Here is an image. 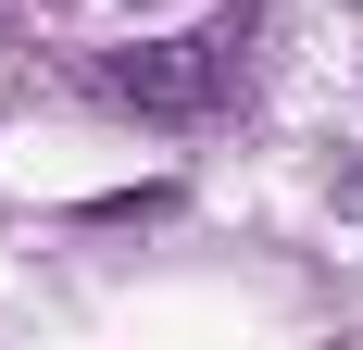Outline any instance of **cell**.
<instances>
[{"instance_id":"3957f363","label":"cell","mask_w":363,"mask_h":350,"mask_svg":"<svg viewBox=\"0 0 363 350\" xmlns=\"http://www.w3.org/2000/svg\"><path fill=\"white\" fill-rule=\"evenodd\" d=\"M326 201H338V213H351V225H363V163H351V175H338V188H326Z\"/></svg>"},{"instance_id":"6da1fadb","label":"cell","mask_w":363,"mask_h":350,"mask_svg":"<svg viewBox=\"0 0 363 350\" xmlns=\"http://www.w3.org/2000/svg\"><path fill=\"white\" fill-rule=\"evenodd\" d=\"M251 50H263V13H251V0H225V13H201L188 38L101 50L88 88H101L113 113H150V125H201V113H225L238 88H251Z\"/></svg>"},{"instance_id":"7a4b0ae2","label":"cell","mask_w":363,"mask_h":350,"mask_svg":"<svg viewBox=\"0 0 363 350\" xmlns=\"http://www.w3.org/2000/svg\"><path fill=\"white\" fill-rule=\"evenodd\" d=\"M38 13H150V0H38Z\"/></svg>"}]
</instances>
